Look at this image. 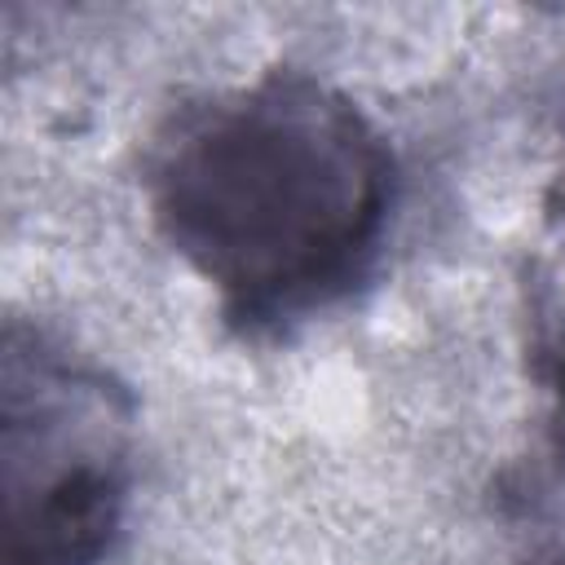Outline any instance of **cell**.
<instances>
[{
	"instance_id": "obj_1",
	"label": "cell",
	"mask_w": 565,
	"mask_h": 565,
	"mask_svg": "<svg viewBox=\"0 0 565 565\" xmlns=\"http://www.w3.org/2000/svg\"><path fill=\"white\" fill-rule=\"evenodd\" d=\"M146 194L163 243L216 291L243 335H278L344 300L380 260L397 159L366 110L309 71L177 110Z\"/></svg>"
},
{
	"instance_id": "obj_3",
	"label": "cell",
	"mask_w": 565,
	"mask_h": 565,
	"mask_svg": "<svg viewBox=\"0 0 565 565\" xmlns=\"http://www.w3.org/2000/svg\"><path fill=\"white\" fill-rule=\"evenodd\" d=\"M556 221L565 225V190ZM534 349H539V371L547 380V393L556 402V441L565 450V260L543 265L534 282Z\"/></svg>"
},
{
	"instance_id": "obj_2",
	"label": "cell",
	"mask_w": 565,
	"mask_h": 565,
	"mask_svg": "<svg viewBox=\"0 0 565 565\" xmlns=\"http://www.w3.org/2000/svg\"><path fill=\"white\" fill-rule=\"evenodd\" d=\"M4 565H102L132 486V397L53 335L9 322L0 353Z\"/></svg>"
}]
</instances>
